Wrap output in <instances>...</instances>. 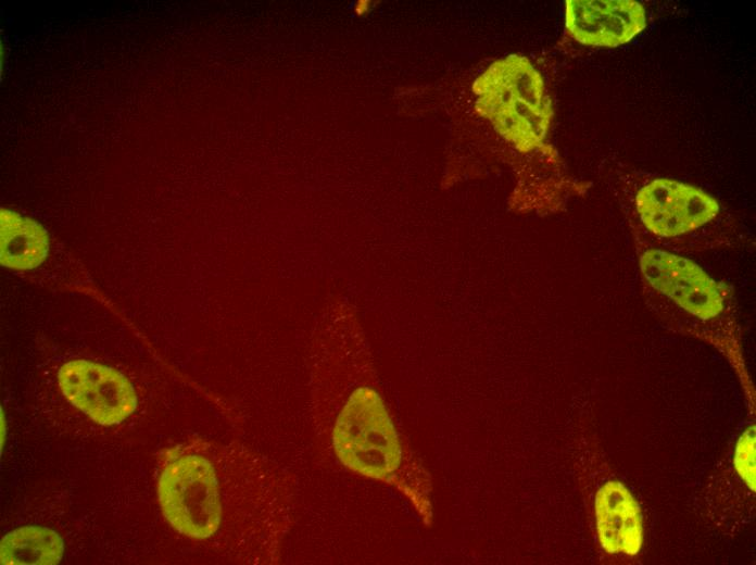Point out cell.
Returning <instances> with one entry per match:
<instances>
[{"label": "cell", "mask_w": 756, "mask_h": 565, "mask_svg": "<svg viewBox=\"0 0 756 565\" xmlns=\"http://www.w3.org/2000/svg\"><path fill=\"white\" fill-rule=\"evenodd\" d=\"M638 278L645 304L671 330L713 346L736 374L752 409L755 391L746 367L732 289L693 260L640 243Z\"/></svg>", "instance_id": "cell-1"}, {"label": "cell", "mask_w": 756, "mask_h": 565, "mask_svg": "<svg viewBox=\"0 0 756 565\" xmlns=\"http://www.w3.org/2000/svg\"><path fill=\"white\" fill-rule=\"evenodd\" d=\"M476 110L519 151L540 147L550 128L552 103L543 78L522 55L493 62L474 83Z\"/></svg>", "instance_id": "cell-2"}, {"label": "cell", "mask_w": 756, "mask_h": 565, "mask_svg": "<svg viewBox=\"0 0 756 565\" xmlns=\"http://www.w3.org/2000/svg\"><path fill=\"white\" fill-rule=\"evenodd\" d=\"M631 203L640 227L662 244L658 249L678 254L700 250L695 236L713 226L722 211L702 188L668 177L638 185Z\"/></svg>", "instance_id": "cell-3"}, {"label": "cell", "mask_w": 756, "mask_h": 565, "mask_svg": "<svg viewBox=\"0 0 756 565\" xmlns=\"http://www.w3.org/2000/svg\"><path fill=\"white\" fill-rule=\"evenodd\" d=\"M58 380L63 395L100 425L121 424L137 409L131 382L113 367L73 360L60 367Z\"/></svg>", "instance_id": "cell-4"}, {"label": "cell", "mask_w": 756, "mask_h": 565, "mask_svg": "<svg viewBox=\"0 0 756 565\" xmlns=\"http://www.w3.org/2000/svg\"><path fill=\"white\" fill-rule=\"evenodd\" d=\"M565 25L580 43L618 47L645 28L646 14L633 0H567Z\"/></svg>", "instance_id": "cell-5"}, {"label": "cell", "mask_w": 756, "mask_h": 565, "mask_svg": "<svg viewBox=\"0 0 756 565\" xmlns=\"http://www.w3.org/2000/svg\"><path fill=\"white\" fill-rule=\"evenodd\" d=\"M595 517L598 541L607 553H639L642 545L640 506L620 481H606L596 492Z\"/></svg>", "instance_id": "cell-6"}, {"label": "cell", "mask_w": 756, "mask_h": 565, "mask_svg": "<svg viewBox=\"0 0 756 565\" xmlns=\"http://www.w3.org/2000/svg\"><path fill=\"white\" fill-rule=\"evenodd\" d=\"M50 249L47 229L38 221L11 209L0 210V263L29 271L41 265Z\"/></svg>", "instance_id": "cell-7"}, {"label": "cell", "mask_w": 756, "mask_h": 565, "mask_svg": "<svg viewBox=\"0 0 756 565\" xmlns=\"http://www.w3.org/2000/svg\"><path fill=\"white\" fill-rule=\"evenodd\" d=\"M63 552L64 542L54 530L23 526L2 538L0 561L5 565H53L62 560Z\"/></svg>", "instance_id": "cell-8"}, {"label": "cell", "mask_w": 756, "mask_h": 565, "mask_svg": "<svg viewBox=\"0 0 756 565\" xmlns=\"http://www.w3.org/2000/svg\"><path fill=\"white\" fill-rule=\"evenodd\" d=\"M369 8H370V2H369V1H358V2L355 4V12H356L357 14H365V13L368 12Z\"/></svg>", "instance_id": "cell-9"}]
</instances>
